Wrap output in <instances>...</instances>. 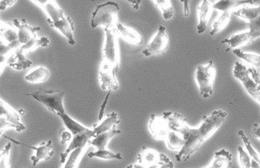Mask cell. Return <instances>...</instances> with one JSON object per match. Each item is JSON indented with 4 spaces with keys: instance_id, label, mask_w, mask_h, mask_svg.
Returning <instances> with one entry per match:
<instances>
[{
    "instance_id": "obj_1",
    "label": "cell",
    "mask_w": 260,
    "mask_h": 168,
    "mask_svg": "<svg viewBox=\"0 0 260 168\" xmlns=\"http://www.w3.org/2000/svg\"><path fill=\"white\" fill-rule=\"evenodd\" d=\"M224 110H213L211 114L204 116L202 122L198 128L188 127L181 136L185 141L184 146L175 155L177 162H185L190 158L222 126L227 118Z\"/></svg>"
},
{
    "instance_id": "obj_2",
    "label": "cell",
    "mask_w": 260,
    "mask_h": 168,
    "mask_svg": "<svg viewBox=\"0 0 260 168\" xmlns=\"http://www.w3.org/2000/svg\"><path fill=\"white\" fill-rule=\"evenodd\" d=\"M32 3L40 7L47 15L50 26L56 29L67 39L70 45L76 44L74 22L54 0H32Z\"/></svg>"
},
{
    "instance_id": "obj_3",
    "label": "cell",
    "mask_w": 260,
    "mask_h": 168,
    "mask_svg": "<svg viewBox=\"0 0 260 168\" xmlns=\"http://www.w3.org/2000/svg\"><path fill=\"white\" fill-rule=\"evenodd\" d=\"M120 7L115 2H107L99 5L92 12V28L102 26L104 30H115L118 24L119 12Z\"/></svg>"
},
{
    "instance_id": "obj_4",
    "label": "cell",
    "mask_w": 260,
    "mask_h": 168,
    "mask_svg": "<svg viewBox=\"0 0 260 168\" xmlns=\"http://www.w3.org/2000/svg\"><path fill=\"white\" fill-rule=\"evenodd\" d=\"M215 75L216 68L213 61H210L205 65L199 66L196 70V81L201 96L205 99L211 97L213 94V84Z\"/></svg>"
},
{
    "instance_id": "obj_5",
    "label": "cell",
    "mask_w": 260,
    "mask_h": 168,
    "mask_svg": "<svg viewBox=\"0 0 260 168\" xmlns=\"http://www.w3.org/2000/svg\"><path fill=\"white\" fill-rule=\"evenodd\" d=\"M105 42L103 47V63L115 70L120 65V53L118 39L115 30H104Z\"/></svg>"
},
{
    "instance_id": "obj_6",
    "label": "cell",
    "mask_w": 260,
    "mask_h": 168,
    "mask_svg": "<svg viewBox=\"0 0 260 168\" xmlns=\"http://www.w3.org/2000/svg\"><path fill=\"white\" fill-rule=\"evenodd\" d=\"M28 95L56 116L67 113L64 107L63 91H39Z\"/></svg>"
},
{
    "instance_id": "obj_7",
    "label": "cell",
    "mask_w": 260,
    "mask_h": 168,
    "mask_svg": "<svg viewBox=\"0 0 260 168\" xmlns=\"http://www.w3.org/2000/svg\"><path fill=\"white\" fill-rule=\"evenodd\" d=\"M260 17L254 22L249 24V30L231 36L222 40V44L228 46L227 51L240 49L242 46L248 45L260 37Z\"/></svg>"
},
{
    "instance_id": "obj_8",
    "label": "cell",
    "mask_w": 260,
    "mask_h": 168,
    "mask_svg": "<svg viewBox=\"0 0 260 168\" xmlns=\"http://www.w3.org/2000/svg\"><path fill=\"white\" fill-rule=\"evenodd\" d=\"M233 76L241 83L247 94L254 101L260 103V85L256 83L251 78L246 66L237 62L233 69Z\"/></svg>"
},
{
    "instance_id": "obj_9",
    "label": "cell",
    "mask_w": 260,
    "mask_h": 168,
    "mask_svg": "<svg viewBox=\"0 0 260 168\" xmlns=\"http://www.w3.org/2000/svg\"><path fill=\"white\" fill-rule=\"evenodd\" d=\"M168 44L169 36L167 28L161 25L150 42L142 51V54L146 57L158 56L167 51Z\"/></svg>"
},
{
    "instance_id": "obj_10",
    "label": "cell",
    "mask_w": 260,
    "mask_h": 168,
    "mask_svg": "<svg viewBox=\"0 0 260 168\" xmlns=\"http://www.w3.org/2000/svg\"><path fill=\"white\" fill-rule=\"evenodd\" d=\"M12 24L17 31L18 42L21 46L26 45L40 37L39 33L41 28L28 24L25 19H14Z\"/></svg>"
},
{
    "instance_id": "obj_11",
    "label": "cell",
    "mask_w": 260,
    "mask_h": 168,
    "mask_svg": "<svg viewBox=\"0 0 260 168\" xmlns=\"http://www.w3.org/2000/svg\"><path fill=\"white\" fill-rule=\"evenodd\" d=\"M117 71L102 63L100 68L99 77L101 81V87L103 90L113 92L117 91L120 87V83L116 76Z\"/></svg>"
},
{
    "instance_id": "obj_12",
    "label": "cell",
    "mask_w": 260,
    "mask_h": 168,
    "mask_svg": "<svg viewBox=\"0 0 260 168\" xmlns=\"http://www.w3.org/2000/svg\"><path fill=\"white\" fill-rule=\"evenodd\" d=\"M10 140L13 141L15 144L26 146V147L35 151V154L31 157L32 165L34 167L37 165L39 162L49 160V159L53 156V153H54V152H53L52 141L51 140L44 141V142H42V144H39L37 146H28V145L21 144V143L18 142L17 141L12 140V139H10Z\"/></svg>"
},
{
    "instance_id": "obj_13",
    "label": "cell",
    "mask_w": 260,
    "mask_h": 168,
    "mask_svg": "<svg viewBox=\"0 0 260 168\" xmlns=\"http://www.w3.org/2000/svg\"><path fill=\"white\" fill-rule=\"evenodd\" d=\"M94 136H95V135H94L93 131L91 129L86 132V133L72 136V138L70 141V144H69L66 151L60 153V162L64 164L68 156L74 150L78 149L79 148L86 147L87 144H89V142Z\"/></svg>"
},
{
    "instance_id": "obj_14",
    "label": "cell",
    "mask_w": 260,
    "mask_h": 168,
    "mask_svg": "<svg viewBox=\"0 0 260 168\" xmlns=\"http://www.w3.org/2000/svg\"><path fill=\"white\" fill-rule=\"evenodd\" d=\"M148 128L152 137L156 141L165 140L169 131L164 118L156 115H151L148 123Z\"/></svg>"
},
{
    "instance_id": "obj_15",
    "label": "cell",
    "mask_w": 260,
    "mask_h": 168,
    "mask_svg": "<svg viewBox=\"0 0 260 168\" xmlns=\"http://www.w3.org/2000/svg\"><path fill=\"white\" fill-rule=\"evenodd\" d=\"M161 116L167 122L169 130L176 132L181 135L189 127L183 116L178 113L166 111L163 113Z\"/></svg>"
},
{
    "instance_id": "obj_16",
    "label": "cell",
    "mask_w": 260,
    "mask_h": 168,
    "mask_svg": "<svg viewBox=\"0 0 260 168\" xmlns=\"http://www.w3.org/2000/svg\"><path fill=\"white\" fill-rule=\"evenodd\" d=\"M213 12V3L209 0H203L199 6V24L197 26V32L199 35L206 32Z\"/></svg>"
},
{
    "instance_id": "obj_17",
    "label": "cell",
    "mask_w": 260,
    "mask_h": 168,
    "mask_svg": "<svg viewBox=\"0 0 260 168\" xmlns=\"http://www.w3.org/2000/svg\"><path fill=\"white\" fill-rule=\"evenodd\" d=\"M21 47L14 50V52L9 57L8 66L14 70L21 71L28 69L32 65V62L26 57Z\"/></svg>"
},
{
    "instance_id": "obj_18",
    "label": "cell",
    "mask_w": 260,
    "mask_h": 168,
    "mask_svg": "<svg viewBox=\"0 0 260 168\" xmlns=\"http://www.w3.org/2000/svg\"><path fill=\"white\" fill-rule=\"evenodd\" d=\"M117 35L120 36L121 38L133 45H140L142 42V37L140 34L134 29L129 26H124V24L118 23L115 28Z\"/></svg>"
},
{
    "instance_id": "obj_19",
    "label": "cell",
    "mask_w": 260,
    "mask_h": 168,
    "mask_svg": "<svg viewBox=\"0 0 260 168\" xmlns=\"http://www.w3.org/2000/svg\"><path fill=\"white\" fill-rule=\"evenodd\" d=\"M233 14L235 17L243 19L248 24H250L259 18V5L258 6L246 5V6L240 7L236 10L233 11Z\"/></svg>"
},
{
    "instance_id": "obj_20",
    "label": "cell",
    "mask_w": 260,
    "mask_h": 168,
    "mask_svg": "<svg viewBox=\"0 0 260 168\" xmlns=\"http://www.w3.org/2000/svg\"><path fill=\"white\" fill-rule=\"evenodd\" d=\"M0 118H5L19 127L23 130L26 129V127L21 122V116L19 113L14 110L8 103L0 98Z\"/></svg>"
},
{
    "instance_id": "obj_21",
    "label": "cell",
    "mask_w": 260,
    "mask_h": 168,
    "mask_svg": "<svg viewBox=\"0 0 260 168\" xmlns=\"http://www.w3.org/2000/svg\"><path fill=\"white\" fill-rule=\"evenodd\" d=\"M120 123V119L117 113L113 112L109 115L106 116L104 119L101 121L100 124L94 126L92 131L94 135H98L100 134L106 133L110 131L114 128H116V126Z\"/></svg>"
},
{
    "instance_id": "obj_22",
    "label": "cell",
    "mask_w": 260,
    "mask_h": 168,
    "mask_svg": "<svg viewBox=\"0 0 260 168\" xmlns=\"http://www.w3.org/2000/svg\"><path fill=\"white\" fill-rule=\"evenodd\" d=\"M159 161L160 153L150 148H145L137 155V163L147 168L158 165Z\"/></svg>"
},
{
    "instance_id": "obj_23",
    "label": "cell",
    "mask_w": 260,
    "mask_h": 168,
    "mask_svg": "<svg viewBox=\"0 0 260 168\" xmlns=\"http://www.w3.org/2000/svg\"><path fill=\"white\" fill-rule=\"evenodd\" d=\"M58 117L63 121L64 126L69 130V133L72 136L74 135H81V134L86 133L90 130V128H87L81 123H78L77 121L71 118L67 113L59 114Z\"/></svg>"
},
{
    "instance_id": "obj_24",
    "label": "cell",
    "mask_w": 260,
    "mask_h": 168,
    "mask_svg": "<svg viewBox=\"0 0 260 168\" xmlns=\"http://www.w3.org/2000/svg\"><path fill=\"white\" fill-rule=\"evenodd\" d=\"M232 163V154L228 150L215 152L211 163L206 168H230Z\"/></svg>"
},
{
    "instance_id": "obj_25",
    "label": "cell",
    "mask_w": 260,
    "mask_h": 168,
    "mask_svg": "<svg viewBox=\"0 0 260 168\" xmlns=\"http://www.w3.org/2000/svg\"><path fill=\"white\" fill-rule=\"evenodd\" d=\"M120 133H121L120 130L114 128L110 131L95 135L90 140L89 144L97 148V150L107 149L110 141Z\"/></svg>"
},
{
    "instance_id": "obj_26",
    "label": "cell",
    "mask_w": 260,
    "mask_h": 168,
    "mask_svg": "<svg viewBox=\"0 0 260 168\" xmlns=\"http://www.w3.org/2000/svg\"><path fill=\"white\" fill-rule=\"evenodd\" d=\"M51 73L45 67H39L25 75V81L31 83H45L49 79Z\"/></svg>"
},
{
    "instance_id": "obj_27",
    "label": "cell",
    "mask_w": 260,
    "mask_h": 168,
    "mask_svg": "<svg viewBox=\"0 0 260 168\" xmlns=\"http://www.w3.org/2000/svg\"><path fill=\"white\" fill-rule=\"evenodd\" d=\"M233 11H228V12H222L220 17L218 18L212 24V29L210 35L214 36L217 34L220 33L225 30L226 26L231 21V17H232Z\"/></svg>"
},
{
    "instance_id": "obj_28",
    "label": "cell",
    "mask_w": 260,
    "mask_h": 168,
    "mask_svg": "<svg viewBox=\"0 0 260 168\" xmlns=\"http://www.w3.org/2000/svg\"><path fill=\"white\" fill-rule=\"evenodd\" d=\"M0 39L10 44L18 42L17 34L14 26L0 20Z\"/></svg>"
},
{
    "instance_id": "obj_29",
    "label": "cell",
    "mask_w": 260,
    "mask_h": 168,
    "mask_svg": "<svg viewBox=\"0 0 260 168\" xmlns=\"http://www.w3.org/2000/svg\"><path fill=\"white\" fill-rule=\"evenodd\" d=\"M165 140L167 147L173 151H179L185 144L183 137L172 130H169Z\"/></svg>"
},
{
    "instance_id": "obj_30",
    "label": "cell",
    "mask_w": 260,
    "mask_h": 168,
    "mask_svg": "<svg viewBox=\"0 0 260 168\" xmlns=\"http://www.w3.org/2000/svg\"><path fill=\"white\" fill-rule=\"evenodd\" d=\"M233 52L238 58L245 61L246 63L259 69L260 67V56L257 53H247L240 49L233 50Z\"/></svg>"
},
{
    "instance_id": "obj_31",
    "label": "cell",
    "mask_w": 260,
    "mask_h": 168,
    "mask_svg": "<svg viewBox=\"0 0 260 168\" xmlns=\"http://www.w3.org/2000/svg\"><path fill=\"white\" fill-rule=\"evenodd\" d=\"M85 149L86 147H82L71 152L64 162L63 168H78L82 157L85 153Z\"/></svg>"
},
{
    "instance_id": "obj_32",
    "label": "cell",
    "mask_w": 260,
    "mask_h": 168,
    "mask_svg": "<svg viewBox=\"0 0 260 168\" xmlns=\"http://www.w3.org/2000/svg\"><path fill=\"white\" fill-rule=\"evenodd\" d=\"M89 158H99L101 160H122V156L120 153H114L108 149L97 150L90 152L88 154Z\"/></svg>"
},
{
    "instance_id": "obj_33",
    "label": "cell",
    "mask_w": 260,
    "mask_h": 168,
    "mask_svg": "<svg viewBox=\"0 0 260 168\" xmlns=\"http://www.w3.org/2000/svg\"><path fill=\"white\" fill-rule=\"evenodd\" d=\"M152 3L161 11L162 16L166 20H170L174 17V7L170 0H154Z\"/></svg>"
},
{
    "instance_id": "obj_34",
    "label": "cell",
    "mask_w": 260,
    "mask_h": 168,
    "mask_svg": "<svg viewBox=\"0 0 260 168\" xmlns=\"http://www.w3.org/2000/svg\"><path fill=\"white\" fill-rule=\"evenodd\" d=\"M238 135H239L240 138L242 139L244 144H245V148H246L245 151H246L247 153L250 155L251 158L253 159L254 160L260 163L259 153L254 149L252 143H251L249 137L247 136L246 134L244 133L243 130H240V131L238 132Z\"/></svg>"
},
{
    "instance_id": "obj_35",
    "label": "cell",
    "mask_w": 260,
    "mask_h": 168,
    "mask_svg": "<svg viewBox=\"0 0 260 168\" xmlns=\"http://www.w3.org/2000/svg\"><path fill=\"white\" fill-rule=\"evenodd\" d=\"M50 43L49 39L46 37H39V38L36 39L32 42L28 43L26 45L21 46V49L24 51V53H27L28 51H34L37 49V48L47 47Z\"/></svg>"
},
{
    "instance_id": "obj_36",
    "label": "cell",
    "mask_w": 260,
    "mask_h": 168,
    "mask_svg": "<svg viewBox=\"0 0 260 168\" xmlns=\"http://www.w3.org/2000/svg\"><path fill=\"white\" fill-rule=\"evenodd\" d=\"M11 150L12 144L8 142L0 151V168H10Z\"/></svg>"
},
{
    "instance_id": "obj_37",
    "label": "cell",
    "mask_w": 260,
    "mask_h": 168,
    "mask_svg": "<svg viewBox=\"0 0 260 168\" xmlns=\"http://www.w3.org/2000/svg\"><path fill=\"white\" fill-rule=\"evenodd\" d=\"M21 45L19 42L12 43V44H7L4 42L3 39H0V55L1 56L9 57L14 52V50L20 47Z\"/></svg>"
},
{
    "instance_id": "obj_38",
    "label": "cell",
    "mask_w": 260,
    "mask_h": 168,
    "mask_svg": "<svg viewBox=\"0 0 260 168\" xmlns=\"http://www.w3.org/2000/svg\"><path fill=\"white\" fill-rule=\"evenodd\" d=\"M238 158L242 168H251L252 158L242 146H238Z\"/></svg>"
},
{
    "instance_id": "obj_39",
    "label": "cell",
    "mask_w": 260,
    "mask_h": 168,
    "mask_svg": "<svg viewBox=\"0 0 260 168\" xmlns=\"http://www.w3.org/2000/svg\"><path fill=\"white\" fill-rule=\"evenodd\" d=\"M158 165V168H174V164L172 160L163 153H160V161Z\"/></svg>"
},
{
    "instance_id": "obj_40",
    "label": "cell",
    "mask_w": 260,
    "mask_h": 168,
    "mask_svg": "<svg viewBox=\"0 0 260 168\" xmlns=\"http://www.w3.org/2000/svg\"><path fill=\"white\" fill-rule=\"evenodd\" d=\"M249 73L251 78L252 80L258 85H260V76H259V69H256V68L251 67L248 69Z\"/></svg>"
},
{
    "instance_id": "obj_41",
    "label": "cell",
    "mask_w": 260,
    "mask_h": 168,
    "mask_svg": "<svg viewBox=\"0 0 260 168\" xmlns=\"http://www.w3.org/2000/svg\"><path fill=\"white\" fill-rule=\"evenodd\" d=\"M17 3V0H3L0 1V11L7 10L9 7L13 6Z\"/></svg>"
},
{
    "instance_id": "obj_42",
    "label": "cell",
    "mask_w": 260,
    "mask_h": 168,
    "mask_svg": "<svg viewBox=\"0 0 260 168\" xmlns=\"http://www.w3.org/2000/svg\"><path fill=\"white\" fill-rule=\"evenodd\" d=\"M112 92L108 91V95H107L106 98H105L104 101H103V104L101 105V110H100L99 114V121H102L103 117H104V111L106 109L107 103H108V98L110 97V95Z\"/></svg>"
},
{
    "instance_id": "obj_43",
    "label": "cell",
    "mask_w": 260,
    "mask_h": 168,
    "mask_svg": "<svg viewBox=\"0 0 260 168\" xmlns=\"http://www.w3.org/2000/svg\"><path fill=\"white\" fill-rule=\"evenodd\" d=\"M252 133L253 134L254 137L259 140L260 137V126L259 123H254L252 126Z\"/></svg>"
},
{
    "instance_id": "obj_44",
    "label": "cell",
    "mask_w": 260,
    "mask_h": 168,
    "mask_svg": "<svg viewBox=\"0 0 260 168\" xmlns=\"http://www.w3.org/2000/svg\"><path fill=\"white\" fill-rule=\"evenodd\" d=\"M183 3V14L185 17H188L190 14L189 10V1L188 0H183V1H180Z\"/></svg>"
},
{
    "instance_id": "obj_45",
    "label": "cell",
    "mask_w": 260,
    "mask_h": 168,
    "mask_svg": "<svg viewBox=\"0 0 260 168\" xmlns=\"http://www.w3.org/2000/svg\"><path fill=\"white\" fill-rule=\"evenodd\" d=\"M71 138H72V135L69 131L63 132L61 135V143L67 144L68 142H70Z\"/></svg>"
},
{
    "instance_id": "obj_46",
    "label": "cell",
    "mask_w": 260,
    "mask_h": 168,
    "mask_svg": "<svg viewBox=\"0 0 260 168\" xmlns=\"http://www.w3.org/2000/svg\"><path fill=\"white\" fill-rule=\"evenodd\" d=\"M128 2L132 4L133 8L136 10H139V8H140V5H141V3H142V1H141V0H133V1Z\"/></svg>"
},
{
    "instance_id": "obj_47",
    "label": "cell",
    "mask_w": 260,
    "mask_h": 168,
    "mask_svg": "<svg viewBox=\"0 0 260 168\" xmlns=\"http://www.w3.org/2000/svg\"><path fill=\"white\" fill-rule=\"evenodd\" d=\"M9 57L1 56L0 55V65H6L7 67L8 66Z\"/></svg>"
},
{
    "instance_id": "obj_48",
    "label": "cell",
    "mask_w": 260,
    "mask_h": 168,
    "mask_svg": "<svg viewBox=\"0 0 260 168\" xmlns=\"http://www.w3.org/2000/svg\"><path fill=\"white\" fill-rule=\"evenodd\" d=\"M126 168H147L144 167V166L141 165V164L139 163H133L130 164V165H127Z\"/></svg>"
},
{
    "instance_id": "obj_49",
    "label": "cell",
    "mask_w": 260,
    "mask_h": 168,
    "mask_svg": "<svg viewBox=\"0 0 260 168\" xmlns=\"http://www.w3.org/2000/svg\"><path fill=\"white\" fill-rule=\"evenodd\" d=\"M251 168H260L259 162H257L252 159V160H251Z\"/></svg>"
}]
</instances>
